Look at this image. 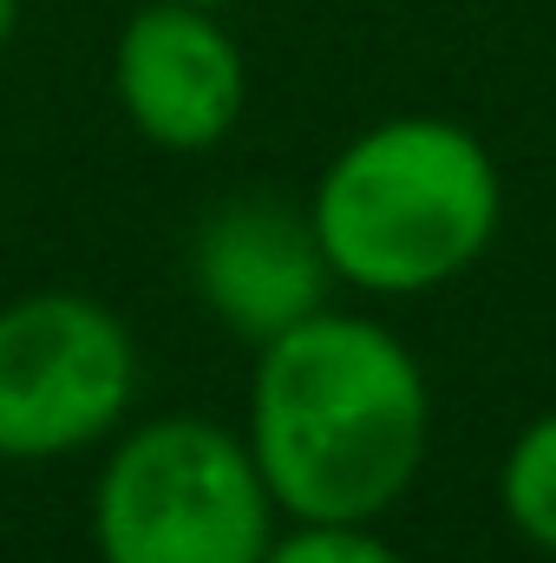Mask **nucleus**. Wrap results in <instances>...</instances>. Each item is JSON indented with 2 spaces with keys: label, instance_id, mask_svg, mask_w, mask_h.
I'll return each mask as SVG.
<instances>
[{
  "label": "nucleus",
  "instance_id": "nucleus-1",
  "mask_svg": "<svg viewBox=\"0 0 556 563\" xmlns=\"http://www.w3.org/2000/svg\"><path fill=\"white\" fill-rule=\"evenodd\" d=\"M243 439L276 492V511L374 525L425 472L432 387L393 328L314 308L256 347Z\"/></svg>",
  "mask_w": 556,
  "mask_h": 563
},
{
  "label": "nucleus",
  "instance_id": "nucleus-2",
  "mask_svg": "<svg viewBox=\"0 0 556 563\" xmlns=\"http://www.w3.org/2000/svg\"><path fill=\"white\" fill-rule=\"evenodd\" d=\"M308 223L334 282L407 301L458 282L504 223L491 144L458 119L400 112L341 144L314 177Z\"/></svg>",
  "mask_w": 556,
  "mask_h": 563
},
{
  "label": "nucleus",
  "instance_id": "nucleus-3",
  "mask_svg": "<svg viewBox=\"0 0 556 563\" xmlns=\"http://www.w3.org/2000/svg\"><path fill=\"white\" fill-rule=\"evenodd\" d=\"M276 544V492L243 432L203 413H164L99 465L92 551L99 563H263Z\"/></svg>",
  "mask_w": 556,
  "mask_h": 563
},
{
  "label": "nucleus",
  "instance_id": "nucleus-4",
  "mask_svg": "<svg viewBox=\"0 0 556 563\" xmlns=\"http://www.w3.org/2000/svg\"><path fill=\"white\" fill-rule=\"evenodd\" d=\"M138 394L132 328L79 288H33L0 308V459L53 465L112 439Z\"/></svg>",
  "mask_w": 556,
  "mask_h": 563
},
{
  "label": "nucleus",
  "instance_id": "nucleus-5",
  "mask_svg": "<svg viewBox=\"0 0 556 563\" xmlns=\"http://www.w3.org/2000/svg\"><path fill=\"white\" fill-rule=\"evenodd\" d=\"M112 92L132 132L157 151H216L243 125L249 106V59L216 7L197 0H144L119 26L112 46Z\"/></svg>",
  "mask_w": 556,
  "mask_h": 563
},
{
  "label": "nucleus",
  "instance_id": "nucleus-6",
  "mask_svg": "<svg viewBox=\"0 0 556 563\" xmlns=\"http://www.w3.org/2000/svg\"><path fill=\"white\" fill-rule=\"evenodd\" d=\"M190 288L236 341L263 347L281 328L327 308L334 269L321 256L308 210L281 197H230L197 223Z\"/></svg>",
  "mask_w": 556,
  "mask_h": 563
},
{
  "label": "nucleus",
  "instance_id": "nucleus-7",
  "mask_svg": "<svg viewBox=\"0 0 556 563\" xmlns=\"http://www.w3.org/2000/svg\"><path fill=\"white\" fill-rule=\"evenodd\" d=\"M498 511L504 525L531 544L556 558V413H537L511 445H504V465H498Z\"/></svg>",
  "mask_w": 556,
  "mask_h": 563
},
{
  "label": "nucleus",
  "instance_id": "nucleus-8",
  "mask_svg": "<svg viewBox=\"0 0 556 563\" xmlns=\"http://www.w3.org/2000/svg\"><path fill=\"white\" fill-rule=\"evenodd\" d=\"M263 563H407V558L360 518H294V531H276Z\"/></svg>",
  "mask_w": 556,
  "mask_h": 563
},
{
  "label": "nucleus",
  "instance_id": "nucleus-9",
  "mask_svg": "<svg viewBox=\"0 0 556 563\" xmlns=\"http://www.w3.org/2000/svg\"><path fill=\"white\" fill-rule=\"evenodd\" d=\"M13 26H20V0H0V46L13 40Z\"/></svg>",
  "mask_w": 556,
  "mask_h": 563
},
{
  "label": "nucleus",
  "instance_id": "nucleus-10",
  "mask_svg": "<svg viewBox=\"0 0 556 563\" xmlns=\"http://www.w3.org/2000/svg\"><path fill=\"white\" fill-rule=\"evenodd\" d=\"M197 7H230V0H197Z\"/></svg>",
  "mask_w": 556,
  "mask_h": 563
}]
</instances>
